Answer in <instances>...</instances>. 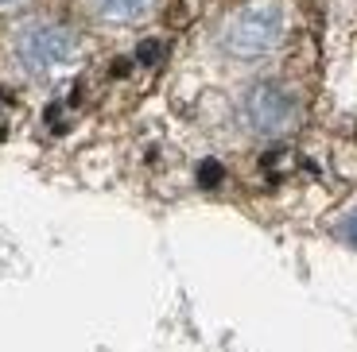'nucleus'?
Masks as SVG:
<instances>
[{
  "mask_svg": "<svg viewBox=\"0 0 357 352\" xmlns=\"http://www.w3.org/2000/svg\"><path fill=\"white\" fill-rule=\"evenodd\" d=\"M16 66L27 78H47L59 66H70L74 54H78V35L63 24H51V19H36V24L20 27L16 35Z\"/></svg>",
  "mask_w": 357,
  "mask_h": 352,
  "instance_id": "nucleus-1",
  "label": "nucleus"
},
{
  "mask_svg": "<svg viewBox=\"0 0 357 352\" xmlns=\"http://www.w3.org/2000/svg\"><path fill=\"white\" fill-rule=\"evenodd\" d=\"M299 116V105L280 81H260L245 97V124L257 136H284Z\"/></svg>",
  "mask_w": 357,
  "mask_h": 352,
  "instance_id": "nucleus-3",
  "label": "nucleus"
},
{
  "mask_svg": "<svg viewBox=\"0 0 357 352\" xmlns=\"http://www.w3.org/2000/svg\"><path fill=\"white\" fill-rule=\"evenodd\" d=\"M284 39V8L276 0H252L225 24L222 43L237 58H264Z\"/></svg>",
  "mask_w": 357,
  "mask_h": 352,
  "instance_id": "nucleus-2",
  "label": "nucleus"
},
{
  "mask_svg": "<svg viewBox=\"0 0 357 352\" xmlns=\"http://www.w3.org/2000/svg\"><path fill=\"white\" fill-rule=\"evenodd\" d=\"M0 4H12V0H0Z\"/></svg>",
  "mask_w": 357,
  "mask_h": 352,
  "instance_id": "nucleus-5",
  "label": "nucleus"
},
{
  "mask_svg": "<svg viewBox=\"0 0 357 352\" xmlns=\"http://www.w3.org/2000/svg\"><path fill=\"white\" fill-rule=\"evenodd\" d=\"M93 12L109 24H140V19L152 16L155 0H89Z\"/></svg>",
  "mask_w": 357,
  "mask_h": 352,
  "instance_id": "nucleus-4",
  "label": "nucleus"
}]
</instances>
